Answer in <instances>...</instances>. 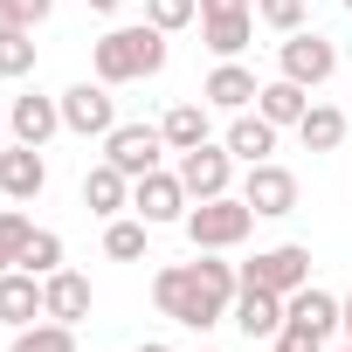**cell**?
I'll return each instance as SVG.
<instances>
[{
    "instance_id": "6da1fadb",
    "label": "cell",
    "mask_w": 352,
    "mask_h": 352,
    "mask_svg": "<svg viewBox=\"0 0 352 352\" xmlns=\"http://www.w3.org/2000/svg\"><path fill=\"white\" fill-rule=\"evenodd\" d=\"M235 290H242V270L235 263H214V249H201V263H166L152 276V304L159 318L187 324V331H208L235 311Z\"/></svg>"
},
{
    "instance_id": "7a4b0ae2",
    "label": "cell",
    "mask_w": 352,
    "mask_h": 352,
    "mask_svg": "<svg viewBox=\"0 0 352 352\" xmlns=\"http://www.w3.org/2000/svg\"><path fill=\"white\" fill-rule=\"evenodd\" d=\"M90 69H97V83H138V76H159L166 69V28H152V21H138V28H111V35H97L90 42Z\"/></svg>"
},
{
    "instance_id": "3957f363",
    "label": "cell",
    "mask_w": 352,
    "mask_h": 352,
    "mask_svg": "<svg viewBox=\"0 0 352 352\" xmlns=\"http://www.w3.org/2000/svg\"><path fill=\"white\" fill-rule=\"evenodd\" d=\"M180 228H187V242H194V249H235V242H249L256 208H249L242 194H214V201H194Z\"/></svg>"
},
{
    "instance_id": "277c9868",
    "label": "cell",
    "mask_w": 352,
    "mask_h": 352,
    "mask_svg": "<svg viewBox=\"0 0 352 352\" xmlns=\"http://www.w3.org/2000/svg\"><path fill=\"white\" fill-rule=\"evenodd\" d=\"M242 283H263V290L290 297V290L311 283V249H304V242H276V249H263L256 263H242Z\"/></svg>"
},
{
    "instance_id": "5b68a950",
    "label": "cell",
    "mask_w": 352,
    "mask_h": 352,
    "mask_svg": "<svg viewBox=\"0 0 352 352\" xmlns=\"http://www.w3.org/2000/svg\"><path fill=\"white\" fill-rule=\"evenodd\" d=\"M187 187H180V173H145V180H131V214L145 221V228H159V221H187Z\"/></svg>"
},
{
    "instance_id": "8992f818",
    "label": "cell",
    "mask_w": 352,
    "mask_h": 352,
    "mask_svg": "<svg viewBox=\"0 0 352 352\" xmlns=\"http://www.w3.org/2000/svg\"><path fill=\"white\" fill-rule=\"evenodd\" d=\"M276 63H283V76L290 83H304V90H318V83H331V69H338V42H324V35H283V49H276Z\"/></svg>"
},
{
    "instance_id": "52a82bcc",
    "label": "cell",
    "mask_w": 352,
    "mask_h": 352,
    "mask_svg": "<svg viewBox=\"0 0 352 352\" xmlns=\"http://www.w3.org/2000/svg\"><path fill=\"white\" fill-rule=\"evenodd\" d=\"M111 124H118L111 83H69V90H63V131H76V138H111Z\"/></svg>"
},
{
    "instance_id": "ba28073f",
    "label": "cell",
    "mask_w": 352,
    "mask_h": 352,
    "mask_svg": "<svg viewBox=\"0 0 352 352\" xmlns=\"http://www.w3.org/2000/svg\"><path fill=\"white\" fill-rule=\"evenodd\" d=\"M228 180H235V152L228 145H194V152H180V187H187V201H214V194H228Z\"/></svg>"
},
{
    "instance_id": "9c48e42d",
    "label": "cell",
    "mask_w": 352,
    "mask_h": 352,
    "mask_svg": "<svg viewBox=\"0 0 352 352\" xmlns=\"http://www.w3.org/2000/svg\"><path fill=\"white\" fill-rule=\"evenodd\" d=\"M159 152H166V131L159 124H111V138H104V159L118 173H131V180H145V173L159 166Z\"/></svg>"
},
{
    "instance_id": "30bf717a",
    "label": "cell",
    "mask_w": 352,
    "mask_h": 352,
    "mask_svg": "<svg viewBox=\"0 0 352 352\" xmlns=\"http://www.w3.org/2000/svg\"><path fill=\"white\" fill-rule=\"evenodd\" d=\"M242 201L256 208V214H297V173L290 166H276V159H263V166H249V180H242Z\"/></svg>"
},
{
    "instance_id": "8fae6325",
    "label": "cell",
    "mask_w": 352,
    "mask_h": 352,
    "mask_svg": "<svg viewBox=\"0 0 352 352\" xmlns=\"http://www.w3.org/2000/svg\"><path fill=\"white\" fill-rule=\"evenodd\" d=\"M42 187H49L42 145H21V138H8V145H0V194H8V201H35Z\"/></svg>"
},
{
    "instance_id": "7c38bea8",
    "label": "cell",
    "mask_w": 352,
    "mask_h": 352,
    "mask_svg": "<svg viewBox=\"0 0 352 352\" xmlns=\"http://www.w3.org/2000/svg\"><path fill=\"white\" fill-rule=\"evenodd\" d=\"M338 318H345V297H331V290H318V283H304V290L283 297V324H297V331H311V338H331Z\"/></svg>"
},
{
    "instance_id": "4fadbf2b",
    "label": "cell",
    "mask_w": 352,
    "mask_h": 352,
    "mask_svg": "<svg viewBox=\"0 0 352 352\" xmlns=\"http://www.w3.org/2000/svg\"><path fill=\"white\" fill-rule=\"evenodd\" d=\"M8 131L21 145H49L63 131V97H14L8 104Z\"/></svg>"
},
{
    "instance_id": "5bb4252c",
    "label": "cell",
    "mask_w": 352,
    "mask_h": 352,
    "mask_svg": "<svg viewBox=\"0 0 352 352\" xmlns=\"http://www.w3.org/2000/svg\"><path fill=\"white\" fill-rule=\"evenodd\" d=\"M42 318H56V324H83V318H90V276H76V270L42 276Z\"/></svg>"
},
{
    "instance_id": "9a60e30c",
    "label": "cell",
    "mask_w": 352,
    "mask_h": 352,
    "mask_svg": "<svg viewBox=\"0 0 352 352\" xmlns=\"http://www.w3.org/2000/svg\"><path fill=\"white\" fill-rule=\"evenodd\" d=\"M228 318L242 324V338H276V331H283V297H276V290H263V283H242Z\"/></svg>"
},
{
    "instance_id": "2e32d148",
    "label": "cell",
    "mask_w": 352,
    "mask_h": 352,
    "mask_svg": "<svg viewBox=\"0 0 352 352\" xmlns=\"http://www.w3.org/2000/svg\"><path fill=\"white\" fill-rule=\"evenodd\" d=\"M83 208H90V214H104V221H118V214L131 208V173H118L111 159H104V166H90V173H83Z\"/></svg>"
},
{
    "instance_id": "e0dca14e",
    "label": "cell",
    "mask_w": 352,
    "mask_h": 352,
    "mask_svg": "<svg viewBox=\"0 0 352 352\" xmlns=\"http://www.w3.org/2000/svg\"><path fill=\"white\" fill-rule=\"evenodd\" d=\"M42 318V276H28V270H0V324H35Z\"/></svg>"
},
{
    "instance_id": "ac0fdd59",
    "label": "cell",
    "mask_w": 352,
    "mask_h": 352,
    "mask_svg": "<svg viewBox=\"0 0 352 352\" xmlns=\"http://www.w3.org/2000/svg\"><path fill=\"white\" fill-rule=\"evenodd\" d=\"M201 97H208V111H249V104L263 97V83H256L242 63H221V69L201 83Z\"/></svg>"
},
{
    "instance_id": "d6986e66",
    "label": "cell",
    "mask_w": 352,
    "mask_h": 352,
    "mask_svg": "<svg viewBox=\"0 0 352 352\" xmlns=\"http://www.w3.org/2000/svg\"><path fill=\"white\" fill-rule=\"evenodd\" d=\"M242 166H263L270 152H276V124L263 118V111H235V124H228V138H221Z\"/></svg>"
},
{
    "instance_id": "ffe728a7",
    "label": "cell",
    "mask_w": 352,
    "mask_h": 352,
    "mask_svg": "<svg viewBox=\"0 0 352 352\" xmlns=\"http://www.w3.org/2000/svg\"><path fill=\"white\" fill-rule=\"evenodd\" d=\"M159 131H166V152H194V145H208V97L194 104H173L166 118H159Z\"/></svg>"
},
{
    "instance_id": "44dd1931",
    "label": "cell",
    "mask_w": 352,
    "mask_h": 352,
    "mask_svg": "<svg viewBox=\"0 0 352 352\" xmlns=\"http://www.w3.org/2000/svg\"><path fill=\"white\" fill-rule=\"evenodd\" d=\"M256 111L283 131V124H304V111H311V97H304V83H290V76H276V83H263V97H256Z\"/></svg>"
},
{
    "instance_id": "7402d4cb",
    "label": "cell",
    "mask_w": 352,
    "mask_h": 352,
    "mask_svg": "<svg viewBox=\"0 0 352 352\" xmlns=\"http://www.w3.org/2000/svg\"><path fill=\"white\" fill-rule=\"evenodd\" d=\"M249 35H256V14H214V21H201V42H208L221 63H235V56L249 49Z\"/></svg>"
},
{
    "instance_id": "603a6c76",
    "label": "cell",
    "mask_w": 352,
    "mask_h": 352,
    "mask_svg": "<svg viewBox=\"0 0 352 352\" xmlns=\"http://www.w3.org/2000/svg\"><path fill=\"white\" fill-rule=\"evenodd\" d=\"M297 138H304V152H338L345 145V111L338 104H311L304 124H297Z\"/></svg>"
},
{
    "instance_id": "cb8c5ba5",
    "label": "cell",
    "mask_w": 352,
    "mask_h": 352,
    "mask_svg": "<svg viewBox=\"0 0 352 352\" xmlns=\"http://www.w3.org/2000/svg\"><path fill=\"white\" fill-rule=\"evenodd\" d=\"M8 352H76V324H56V318H42V324H21Z\"/></svg>"
},
{
    "instance_id": "d4e9b609",
    "label": "cell",
    "mask_w": 352,
    "mask_h": 352,
    "mask_svg": "<svg viewBox=\"0 0 352 352\" xmlns=\"http://www.w3.org/2000/svg\"><path fill=\"white\" fill-rule=\"evenodd\" d=\"M104 256H111V263H138V256H145V221H124V214L104 221Z\"/></svg>"
},
{
    "instance_id": "484cf974",
    "label": "cell",
    "mask_w": 352,
    "mask_h": 352,
    "mask_svg": "<svg viewBox=\"0 0 352 352\" xmlns=\"http://www.w3.org/2000/svg\"><path fill=\"white\" fill-rule=\"evenodd\" d=\"M21 270H28V276H56V270H63V235H56V228H35L28 249H21Z\"/></svg>"
},
{
    "instance_id": "4316f807",
    "label": "cell",
    "mask_w": 352,
    "mask_h": 352,
    "mask_svg": "<svg viewBox=\"0 0 352 352\" xmlns=\"http://www.w3.org/2000/svg\"><path fill=\"white\" fill-rule=\"evenodd\" d=\"M28 235H35V221H28L21 208H0V270H21Z\"/></svg>"
},
{
    "instance_id": "83f0119b",
    "label": "cell",
    "mask_w": 352,
    "mask_h": 352,
    "mask_svg": "<svg viewBox=\"0 0 352 352\" xmlns=\"http://www.w3.org/2000/svg\"><path fill=\"white\" fill-rule=\"evenodd\" d=\"M145 21L166 28V35H180L187 21H201V0H145Z\"/></svg>"
},
{
    "instance_id": "f1b7e54d",
    "label": "cell",
    "mask_w": 352,
    "mask_h": 352,
    "mask_svg": "<svg viewBox=\"0 0 352 352\" xmlns=\"http://www.w3.org/2000/svg\"><path fill=\"white\" fill-rule=\"evenodd\" d=\"M35 69V35H0V76H28Z\"/></svg>"
},
{
    "instance_id": "f546056e",
    "label": "cell",
    "mask_w": 352,
    "mask_h": 352,
    "mask_svg": "<svg viewBox=\"0 0 352 352\" xmlns=\"http://www.w3.org/2000/svg\"><path fill=\"white\" fill-rule=\"evenodd\" d=\"M256 14H263L276 35H297V28H304V0H256Z\"/></svg>"
},
{
    "instance_id": "4dcf8cb0",
    "label": "cell",
    "mask_w": 352,
    "mask_h": 352,
    "mask_svg": "<svg viewBox=\"0 0 352 352\" xmlns=\"http://www.w3.org/2000/svg\"><path fill=\"white\" fill-rule=\"evenodd\" d=\"M214 14H256L249 0H201V21H214Z\"/></svg>"
},
{
    "instance_id": "1f68e13d",
    "label": "cell",
    "mask_w": 352,
    "mask_h": 352,
    "mask_svg": "<svg viewBox=\"0 0 352 352\" xmlns=\"http://www.w3.org/2000/svg\"><path fill=\"white\" fill-rule=\"evenodd\" d=\"M14 8H21V21H28V28H42V21L56 14V0H14Z\"/></svg>"
},
{
    "instance_id": "d6a6232c",
    "label": "cell",
    "mask_w": 352,
    "mask_h": 352,
    "mask_svg": "<svg viewBox=\"0 0 352 352\" xmlns=\"http://www.w3.org/2000/svg\"><path fill=\"white\" fill-rule=\"evenodd\" d=\"M21 28H28L21 8H14V0H0V35H21ZM28 35H35V28H28Z\"/></svg>"
},
{
    "instance_id": "836d02e7",
    "label": "cell",
    "mask_w": 352,
    "mask_h": 352,
    "mask_svg": "<svg viewBox=\"0 0 352 352\" xmlns=\"http://www.w3.org/2000/svg\"><path fill=\"white\" fill-rule=\"evenodd\" d=\"M90 8H97V14H124V8H131V0H90Z\"/></svg>"
},
{
    "instance_id": "e575fe53",
    "label": "cell",
    "mask_w": 352,
    "mask_h": 352,
    "mask_svg": "<svg viewBox=\"0 0 352 352\" xmlns=\"http://www.w3.org/2000/svg\"><path fill=\"white\" fill-rule=\"evenodd\" d=\"M138 352H173V345H159V338H145V345H138Z\"/></svg>"
},
{
    "instance_id": "d590c367",
    "label": "cell",
    "mask_w": 352,
    "mask_h": 352,
    "mask_svg": "<svg viewBox=\"0 0 352 352\" xmlns=\"http://www.w3.org/2000/svg\"><path fill=\"white\" fill-rule=\"evenodd\" d=\"M338 324H345V331H352V297H345V318H338Z\"/></svg>"
},
{
    "instance_id": "8d00e7d4",
    "label": "cell",
    "mask_w": 352,
    "mask_h": 352,
    "mask_svg": "<svg viewBox=\"0 0 352 352\" xmlns=\"http://www.w3.org/2000/svg\"><path fill=\"white\" fill-rule=\"evenodd\" d=\"M8 138H14V131H8V118H0V145H8Z\"/></svg>"
},
{
    "instance_id": "74e56055",
    "label": "cell",
    "mask_w": 352,
    "mask_h": 352,
    "mask_svg": "<svg viewBox=\"0 0 352 352\" xmlns=\"http://www.w3.org/2000/svg\"><path fill=\"white\" fill-rule=\"evenodd\" d=\"M338 8H352V0H338Z\"/></svg>"
},
{
    "instance_id": "f35d334b",
    "label": "cell",
    "mask_w": 352,
    "mask_h": 352,
    "mask_svg": "<svg viewBox=\"0 0 352 352\" xmlns=\"http://www.w3.org/2000/svg\"><path fill=\"white\" fill-rule=\"evenodd\" d=\"M338 352H352V345H338Z\"/></svg>"
}]
</instances>
